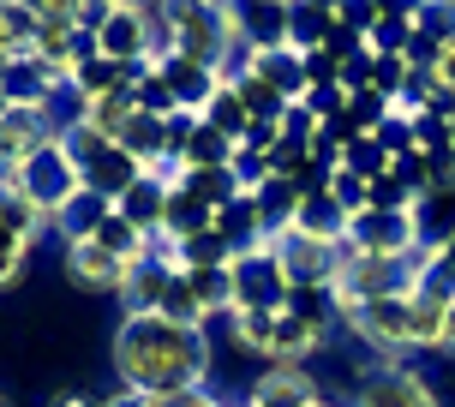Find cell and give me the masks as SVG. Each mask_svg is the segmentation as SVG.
<instances>
[{"label":"cell","instance_id":"obj_37","mask_svg":"<svg viewBox=\"0 0 455 407\" xmlns=\"http://www.w3.org/2000/svg\"><path fill=\"white\" fill-rule=\"evenodd\" d=\"M336 24H347V30L371 36V24H378V0H341V6H336Z\"/></svg>","mask_w":455,"mask_h":407},{"label":"cell","instance_id":"obj_11","mask_svg":"<svg viewBox=\"0 0 455 407\" xmlns=\"http://www.w3.org/2000/svg\"><path fill=\"white\" fill-rule=\"evenodd\" d=\"M138 174H144V168H138V162L126 156L120 144H102L96 156H84V162H78V180L91 186V192H102V198H114V204L126 198V186H132Z\"/></svg>","mask_w":455,"mask_h":407},{"label":"cell","instance_id":"obj_39","mask_svg":"<svg viewBox=\"0 0 455 407\" xmlns=\"http://www.w3.org/2000/svg\"><path fill=\"white\" fill-rule=\"evenodd\" d=\"M432 264H437V270H443V275L455 282V234L443 240V246H432Z\"/></svg>","mask_w":455,"mask_h":407},{"label":"cell","instance_id":"obj_46","mask_svg":"<svg viewBox=\"0 0 455 407\" xmlns=\"http://www.w3.org/2000/svg\"><path fill=\"white\" fill-rule=\"evenodd\" d=\"M0 407H6V402H0Z\"/></svg>","mask_w":455,"mask_h":407},{"label":"cell","instance_id":"obj_26","mask_svg":"<svg viewBox=\"0 0 455 407\" xmlns=\"http://www.w3.org/2000/svg\"><path fill=\"white\" fill-rule=\"evenodd\" d=\"M408 78H413V67L402 60V54H371V91L384 96L389 108L402 102V91H408Z\"/></svg>","mask_w":455,"mask_h":407},{"label":"cell","instance_id":"obj_24","mask_svg":"<svg viewBox=\"0 0 455 407\" xmlns=\"http://www.w3.org/2000/svg\"><path fill=\"white\" fill-rule=\"evenodd\" d=\"M174 246H180V270H216V264H234V246H228L216 227L186 234V240H174Z\"/></svg>","mask_w":455,"mask_h":407},{"label":"cell","instance_id":"obj_32","mask_svg":"<svg viewBox=\"0 0 455 407\" xmlns=\"http://www.w3.org/2000/svg\"><path fill=\"white\" fill-rule=\"evenodd\" d=\"M30 234H12V227H0V288H12L19 282V270H24V258H30Z\"/></svg>","mask_w":455,"mask_h":407},{"label":"cell","instance_id":"obj_4","mask_svg":"<svg viewBox=\"0 0 455 407\" xmlns=\"http://www.w3.org/2000/svg\"><path fill=\"white\" fill-rule=\"evenodd\" d=\"M347 246L365 251V258H419V227H413V210H371L365 204L360 216H347Z\"/></svg>","mask_w":455,"mask_h":407},{"label":"cell","instance_id":"obj_25","mask_svg":"<svg viewBox=\"0 0 455 407\" xmlns=\"http://www.w3.org/2000/svg\"><path fill=\"white\" fill-rule=\"evenodd\" d=\"M180 186H186V192H198L210 210H222V204L240 198V180H234V168H186Z\"/></svg>","mask_w":455,"mask_h":407},{"label":"cell","instance_id":"obj_33","mask_svg":"<svg viewBox=\"0 0 455 407\" xmlns=\"http://www.w3.org/2000/svg\"><path fill=\"white\" fill-rule=\"evenodd\" d=\"M426 78H432V91L455 96V30L432 48V60H426Z\"/></svg>","mask_w":455,"mask_h":407},{"label":"cell","instance_id":"obj_14","mask_svg":"<svg viewBox=\"0 0 455 407\" xmlns=\"http://www.w3.org/2000/svg\"><path fill=\"white\" fill-rule=\"evenodd\" d=\"M323 330H312V323H299L294 312H275V330H270V347H264V365H306L312 354L323 347Z\"/></svg>","mask_w":455,"mask_h":407},{"label":"cell","instance_id":"obj_30","mask_svg":"<svg viewBox=\"0 0 455 407\" xmlns=\"http://www.w3.org/2000/svg\"><path fill=\"white\" fill-rule=\"evenodd\" d=\"M341 168H354V174H365V180H378V174L389 168V156L371 144V138H347V144H341Z\"/></svg>","mask_w":455,"mask_h":407},{"label":"cell","instance_id":"obj_3","mask_svg":"<svg viewBox=\"0 0 455 407\" xmlns=\"http://www.w3.org/2000/svg\"><path fill=\"white\" fill-rule=\"evenodd\" d=\"M228 275H234V312H282L288 306V288H294V275L275 258V246L240 251L228 264Z\"/></svg>","mask_w":455,"mask_h":407},{"label":"cell","instance_id":"obj_5","mask_svg":"<svg viewBox=\"0 0 455 407\" xmlns=\"http://www.w3.org/2000/svg\"><path fill=\"white\" fill-rule=\"evenodd\" d=\"M341 407H437V395L413 365H371L354 378Z\"/></svg>","mask_w":455,"mask_h":407},{"label":"cell","instance_id":"obj_45","mask_svg":"<svg viewBox=\"0 0 455 407\" xmlns=\"http://www.w3.org/2000/svg\"><path fill=\"white\" fill-rule=\"evenodd\" d=\"M6 108H12V102H6V96H0V120H6Z\"/></svg>","mask_w":455,"mask_h":407},{"label":"cell","instance_id":"obj_17","mask_svg":"<svg viewBox=\"0 0 455 407\" xmlns=\"http://www.w3.org/2000/svg\"><path fill=\"white\" fill-rule=\"evenodd\" d=\"M132 114H138L132 91H108V96H91V102H84V126H91L96 138L120 144V138H126V126H132Z\"/></svg>","mask_w":455,"mask_h":407},{"label":"cell","instance_id":"obj_1","mask_svg":"<svg viewBox=\"0 0 455 407\" xmlns=\"http://www.w3.org/2000/svg\"><path fill=\"white\" fill-rule=\"evenodd\" d=\"M210 347L204 330H186L162 312H126L120 336H114V378L132 395H180V389L210 384Z\"/></svg>","mask_w":455,"mask_h":407},{"label":"cell","instance_id":"obj_9","mask_svg":"<svg viewBox=\"0 0 455 407\" xmlns=\"http://www.w3.org/2000/svg\"><path fill=\"white\" fill-rule=\"evenodd\" d=\"M96 48L108 54V60H120V67H150V30H144V12L138 6H114L108 24L96 30Z\"/></svg>","mask_w":455,"mask_h":407},{"label":"cell","instance_id":"obj_27","mask_svg":"<svg viewBox=\"0 0 455 407\" xmlns=\"http://www.w3.org/2000/svg\"><path fill=\"white\" fill-rule=\"evenodd\" d=\"M389 114V102L378 91H371V84H365V91H347V108H341V120H347V126H354V132H378V120H384Z\"/></svg>","mask_w":455,"mask_h":407},{"label":"cell","instance_id":"obj_12","mask_svg":"<svg viewBox=\"0 0 455 407\" xmlns=\"http://www.w3.org/2000/svg\"><path fill=\"white\" fill-rule=\"evenodd\" d=\"M168 174H138L132 186H126V198L114 204L126 222L138 227V234H162V216H168Z\"/></svg>","mask_w":455,"mask_h":407},{"label":"cell","instance_id":"obj_34","mask_svg":"<svg viewBox=\"0 0 455 407\" xmlns=\"http://www.w3.org/2000/svg\"><path fill=\"white\" fill-rule=\"evenodd\" d=\"M275 132H282V138H294V144H312V138H318V114L306 108V102H288V108H282V126H275Z\"/></svg>","mask_w":455,"mask_h":407},{"label":"cell","instance_id":"obj_42","mask_svg":"<svg viewBox=\"0 0 455 407\" xmlns=\"http://www.w3.org/2000/svg\"><path fill=\"white\" fill-rule=\"evenodd\" d=\"M54 407H96V402H91V395H60Z\"/></svg>","mask_w":455,"mask_h":407},{"label":"cell","instance_id":"obj_21","mask_svg":"<svg viewBox=\"0 0 455 407\" xmlns=\"http://www.w3.org/2000/svg\"><path fill=\"white\" fill-rule=\"evenodd\" d=\"M198 120H204L210 132L234 138V144H240V138H246V126H251V114H246V102H240V96H234V84H222V91L210 96L204 108H198Z\"/></svg>","mask_w":455,"mask_h":407},{"label":"cell","instance_id":"obj_29","mask_svg":"<svg viewBox=\"0 0 455 407\" xmlns=\"http://www.w3.org/2000/svg\"><path fill=\"white\" fill-rule=\"evenodd\" d=\"M162 317H174V323H186V330H204V306H198V294L186 288V275H174V288L162 294Z\"/></svg>","mask_w":455,"mask_h":407},{"label":"cell","instance_id":"obj_7","mask_svg":"<svg viewBox=\"0 0 455 407\" xmlns=\"http://www.w3.org/2000/svg\"><path fill=\"white\" fill-rule=\"evenodd\" d=\"M318 395L323 389L306 365H264V371L251 378V389L240 395V407H312Z\"/></svg>","mask_w":455,"mask_h":407},{"label":"cell","instance_id":"obj_35","mask_svg":"<svg viewBox=\"0 0 455 407\" xmlns=\"http://www.w3.org/2000/svg\"><path fill=\"white\" fill-rule=\"evenodd\" d=\"M144 407H240V402H228V395H216V389H180V395H150Z\"/></svg>","mask_w":455,"mask_h":407},{"label":"cell","instance_id":"obj_13","mask_svg":"<svg viewBox=\"0 0 455 407\" xmlns=\"http://www.w3.org/2000/svg\"><path fill=\"white\" fill-rule=\"evenodd\" d=\"M282 234H288V227H282ZM294 234H306V240H323V246H341V240H347V210L330 198V186L299 198V210H294Z\"/></svg>","mask_w":455,"mask_h":407},{"label":"cell","instance_id":"obj_36","mask_svg":"<svg viewBox=\"0 0 455 407\" xmlns=\"http://www.w3.org/2000/svg\"><path fill=\"white\" fill-rule=\"evenodd\" d=\"M336 84H341V91H365V84H371V48H360V54H347V60H341Z\"/></svg>","mask_w":455,"mask_h":407},{"label":"cell","instance_id":"obj_38","mask_svg":"<svg viewBox=\"0 0 455 407\" xmlns=\"http://www.w3.org/2000/svg\"><path fill=\"white\" fill-rule=\"evenodd\" d=\"M108 12H114V0H78V30H102V24H108Z\"/></svg>","mask_w":455,"mask_h":407},{"label":"cell","instance_id":"obj_2","mask_svg":"<svg viewBox=\"0 0 455 407\" xmlns=\"http://www.w3.org/2000/svg\"><path fill=\"white\" fill-rule=\"evenodd\" d=\"M12 192L54 227V216L84 192V180H78V162L67 156V144H60V138H43L36 150H24V156L12 162Z\"/></svg>","mask_w":455,"mask_h":407},{"label":"cell","instance_id":"obj_43","mask_svg":"<svg viewBox=\"0 0 455 407\" xmlns=\"http://www.w3.org/2000/svg\"><path fill=\"white\" fill-rule=\"evenodd\" d=\"M312 407H341V402H330V395H318V402H312Z\"/></svg>","mask_w":455,"mask_h":407},{"label":"cell","instance_id":"obj_18","mask_svg":"<svg viewBox=\"0 0 455 407\" xmlns=\"http://www.w3.org/2000/svg\"><path fill=\"white\" fill-rule=\"evenodd\" d=\"M251 204H258V216H264V234H282V227H294V210H299V186L282 180V174H270V180L251 192Z\"/></svg>","mask_w":455,"mask_h":407},{"label":"cell","instance_id":"obj_22","mask_svg":"<svg viewBox=\"0 0 455 407\" xmlns=\"http://www.w3.org/2000/svg\"><path fill=\"white\" fill-rule=\"evenodd\" d=\"M234 150H240L234 138L210 132L204 120H198V126H192V138H186V150H180V174H186V168H228V162H234Z\"/></svg>","mask_w":455,"mask_h":407},{"label":"cell","instance_id":"obj_28","mask_svg":"<svg viewBox=\"0 0 455 407\" xmlns=\"http://www.w3.org/2000/svg\"><path fill=\"white\" fill-rule=\"evenodd\" d=\"M270 330H275V312H234V347H246L258 360L270 347Z\"/></svg>","mask_w":455,"mask_h":407},{"label":"cell","instance_id":"obj_31","mask_svg":"<svg viewBox=\"0 0 455 407\" xmlns=\"http://www.w3.org/2000/svg\"><path fill=\"white\" fill-rule=\"evenodd\" d=\"M330 198H336L347 216H360L365 198H371V180H365V174H354V168H336V174H330Z\"/></svg>","mask_w":455,"mask_h":407},{"label":"cell","instance_id":"obj_15","mask_svg":"<svg viewBox=\"0 0 455 407\" xmlns=\"http://www.w3.org/2000/svg\"><path fill=\"white\" fill-rule=\"evenodd\" d=\"M48 91H60V78L36 60V54H19L12 67L0 72V96L12 102V108H43V96Z\"/></svg>","mask_w":455,"mask_h":407},{"label":"cell","instance_id":"obj_6","mask_svg":"<svg viewBox=\"0 0 455 407\" xmlns=\"http://www.w3.org/2000/svg\"><path fill=\"white\" fill-rule=\"evenodd\" d=\"M126 275H132V264L114 258L108 246H96V240H67V282L72 288H84V294H120Z\"/></svg>","mask_w":455,"mask_h":407},{"label":"cell","instance_id":"obj_40","mask_svg":"<svg viewBox=\"0 0 455 407\" xmlns=\"http://www.w3.org/2000/svg\"><path fill=\"white\" fill-rule=\"evenodd\" d=\"M437 347H443V354H455V299L443 306V341H437Z\"/></svg>","mask_w":455,"mask_h":407},{"label":"cell","instance_id":"obj_16","mask_svg":"<svg viewBox=\"0 0 455 407\" xmlns=\"http://www.w3.org/2000/svg\"><path fill=\"white\" fill-rule=\"evenodd\" d=\"M174 275L180 270H168V264H132V275H126V288H120V299H126V312H162V294L174 288Z\"/></svg>","mask_w":455,"mask_h":407},{"label":"cell","instance_id":"obj_23","mask_svg":"<svg viewBox=\"0 0 455 407\" xmlns=\"http://www.w3.org/2000/svg\"><path fill=\"white\" fill-rule=\"evenodd\" d=\"M91 240H96V246H108L114 258H126V264H144V246H150V234H138L120 210H108V216H102V227H96Z\"/></svg>","mask_w":455,"mask_h":407},{"label":"cell","instance_id":"obj_8","mask_svg":"<svg viewBox=\"0 0 455 407\" xmlns=\"http://www.w3.org/2000/svg\"><path fill=\"white\" fill-rule=\"evenodd\" d=\"M150 67L162 72V84H168V96H174V108H186V114H198L210 96L228 84L216 67H198V60H186V54H162V60H150Z\"/></svg>","mask_w":455,"mask_h":407},{"label":"cell","instance_id":"obj_10","mask_svg":"<svg viewBox=\"0 0 455 407\" xmlns=\"http://www.w3.org/2000/svg\"><path fill=\"white\" fill-rule=\"evenodd\" d=\"M251 78H264L282 102H306V67H299V48H258V54H246Z\"/></svg>","mask_w":455,"mask_h":407},{"label":"cell","instance_id":"obj_41","mask_svg":"<svg viewBox=\"0 0 455 407\" xmlns=\"http://www.w3.org/2000/svg\"><path fill=\"white\" fill-rule=\"evenodd\" d=\"M96 407H144V395H132V389H114L108 402H96Z\"/></svg>","mask_w":455,"mask_h":407},{"label":"cell","instance_id":"obj_44","mask_svg":"<svg viewBox=\"0 0 455 407\" xmlns=\"http://www.w3.org/2000/svg\"><path fill=\"white\" fill-rule=\"evenodd\" d=\"M114 6H150V0H114Z\"/></svg>","mask_w":455,"mask_h":407},{"label":"cell","instance_id":"obj_19","mask_svg":"<svg viewBox=\"0 0 455 407\" xmlns=\"http://www.w3.org/2000/svg\"><path fill=\"white\" fill-rule=\"evenodd\" d=\"M443 306H450V299L426 294V288H413V294H408V336H413V354H426V347H437V341H443Z\"/></svg>","mask_w":455,"mask_h":407},{"label":"cell","instance_id":"obj_20","mask_svg":"<svg viewBox=\"0 0 455 407\" xmlns=\"http://www.w3.org/2000/svg\"><path fill=\"white\" fill-rule=\"evenodd\" d=\"M108 210H114V198H102V192H91V186H84V192H78V198H72L67 210L54 216V227H60L67 240H91L96 227H102V216H108Z\"/></svg>","mask_w":455,"mask_h":407}]
</instances>
